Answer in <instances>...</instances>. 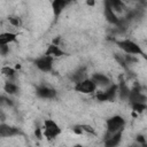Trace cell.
Wrapping results in <instances>:
<instances>
[{"label": "cell", "mask_w": 147, "mask_h": 147, "mask_svg": "<svg viewBox=\"0 0 147 147\" xmlns=\"http://www.w3.org/2000/svg\"><path fill=\"white\" fill-rule=\"evenodd\" d=\"M45 55H48V56H52L53 59H57V57H62L65 55V52L57 45H54V44H49L48 47L46 48L45 51Z\"/></svg>", "instance_id": "5bb4252c"}, {"label": "cell", "mask_w": 147, "mask_h": 147, "mask_svg": "<svg viewBox=\"0 0 147 147\" xmlns=\"http://www.w3.org/2000/svg\"><path fill=\"white\" fill-rule=\"evenodd\" d=\"M105 1L109 5V7L114 10V13L117 16L125 14L127 10V7H126L124 0H105Z\"/></svg>", "instance_id": "8fae6325"}, {"label": "cell", "mask_w": 147, "mask_h": 147, "mask_svg": "<svg viewBox=\"0 0 147 147\" xmlns=\"http://www.w3.org/2000/svg\"><path fill=\"white\" fill-rule=\"evenodd\" d=\"M136 141L138 142V145H141V146H146V138L144 134H138L136 137Z\"/></svg>", "instance_id": "cb8c5ba5"}, {"label": "cell", "mask_w": 147, "mask_h": 147, "mask_svg": "<svg viewBox=\"0 0 147 147\" xmlns=\"http://www.w3.org/2000/svg\"><path fill=\"white\" fill-rule=\"evenodd\" d=\"M51 6H52V10H53L54 17L57 18L62 14L63 9L68 6V2L65 0H52Z\"/></svg>", "instance_id": "9a60e30c"}, {"label": "cell", "mask_w": 147, "mask_h": 147, "mask_svg": "<svg viewBox=\"0 0 147 147\" xmlns=\"http://www.w3.org/2000/svg\"><path fill=\"white\" fill-rule=\"evenodd\" d=\"M16 136H23V132L13 125H9L5 122L0 123V138H13Z\"/></svg>", "instance_id": "8992f818"}, {"label": "cell", "mask_w": 147, "mask_h": 147, "mask_svg": "<svg viewBox=\"0 0 147 147\" xmlns=\"http://www.w3.org/2000/svg\"><path fill=\"white\" fill-rule=\"evenodd\" d=\"M9 45H1L0 46V55L1 56H7L9 54Z\"/></svg>", "instance_id": "7402d4cb"}, {"label": "cell", "mask_w": 147, "mask_h": 147, "mask_svg": "<svg viewBox=\"0 0 147 147\" xmlns=\"http://www.w3.org/2000/svg\"><path fill=\"white\" fill-rule=\"evenodd\" d=\"M3 91L7 95H16L20 91L18 86L14 83V82H10V80H7L5 84H3Z\"/></svg>", "instance_id": "ac0fdd59"}, {"label": "cell", "mask_w": 147, "mask_h": 147, "mask_svg": "<svg viewBox=\"0 0 147 147\" xmlns=\"http://www.w3.org/2000/svg\"><path fill=\"white\" fill-rule=\"evenodd\" d=\"M129 94H130V87L126 84V80L123 77H121L119 82L117 84V96L122 101H127Z\"/></svg>", "instance_id": "30bf717a"}, {"label": "cell", "mask_w": 147, "mask_h": 147, "mask_svg": "<svg viewBox=\"0 0 147 147\" xmlns=\"http://www.w3.org/2000/svg\"><path fill=\"white\" fill-rule=\"evenodd\" d=\"M130 106H131L133 113H136V114H141L147 108V105L146 103H142V102H131Z\"/></svg>", "instance_id": "d6986e66"}, {"label": "cell", "mask_w": 147, "mask_h": 147, "mask_svg": "<svg viewBox=\"0 0 147 147\" xmlns=\"http://www.w3.org/2000/svg\"><path fill=\"white\" fill-rule=\"evenodd\" d=\"M60 41H61V37H56V38H54V39H53L52 44H54V45H57V46H60Z\"/></svg>", "instance_id": "484cf974"}, {"label": "cell", "mask_w": 147, "mask_h": 147, "mask_svg": "<svg viewBox=\"0 0 147 147\" xmlns=\"http://www.w3.org/2000/svg\"><path fill=\"white\" fill-rule=\"evenodd\" d=\"M41 129H42V136L46 137L47 139H54L61 134V127L59 126V124L49 118L44 121V125Z\"/></svg>", "instance_id": "3957f363"}, {"label": "cell", "mask_w": 147, "mask_h": 147, "mask_svg": "<svg viewBox=\"0 0 147 147\" xmlns=\"http://www.w3.org/2000/svg\"><path fill=\"white\" fill-rule=\"evenodd\" d=\"M72 132H74L75 134H77V136H82V134H84L80 124H76V125H74V126H72Z\"/></svg>", "instance_id": "603a6c76"}, {"label": "cell", "mask_w": 147, "mask_h": 147, "mask_svg": "<svg viewBox=\"0 0 147 147\" xmlns=\"http://www.w3.org/2000/svg\"><path fill=\"white\" fill-rule=\"evenodd\" d=\"M53 63H54V59L52 56H48V55H45V54L33 61L34 67L44 74L51 72L53 70Z\"/></svg>", "instance_id": "5b68a950"}, {"label": "cell", "mask_w": 147, "mask_h": 147, "mask_svg": "<svg viewBox=\"0 0 147 147\" xmlns=\"http://www.w3.org/2000/svg\"><path fill=\"white\" fill-rule=\"evenodd\" d=\"M8 22L14 28H21L23 25V21L18 16H8Z\"/></svg>", "instance_id": "ffe728a7"}, {"label": "cell", "mask_w": 147, "mask_h": 147, "mask_svg": "<svg viewBox=\"0 0 147 147\" xmlns=\"http://www.w3.org/2000/svg\"><path fill=\"white\" fill-rule=\"evenodd\" d=\"M125 118L121 115H113L109 118L106 119V132H108L109 134L118 132L124 130L125 127Z\"/></svg>", "instance_id": "7a4b0ae2"}, {"label": "cell", "mask_w": 147, "mask_h": 147, "mask_svg": "<svg viewBox=\"0 0 147 147\" xmlns=\"http://www.w3.org/2000/svg\"><path fill=\"white\" fill-rule=\"evenodd\" d=\"M122 137H123V130L118 131V132H115V133H111V134L106 132L105 136H103V139H105L103 144L107 147H115V146L119 145Z\"/></svg>", "instance_id": "9c48e42d"}, {"label": "cell", "mask_w": 147, "mask_h": 147, "mask_svg": "<svg viewBox=\"0 0 147 147\" xmlns=\"http://www.w3.org/2000/svg\"><path fill=\"white\" fill-rule=\"evenodd\" d=\"M90 78L94 82V84L96 85V87H98V88H101V90L108 87V86L113 83L111 79H110L107 75L101 74V72H94V74H92V76H91Z\"/></svg>", "instance_id": "52a82bcc"}, {"label": "cell", "mask_w": 147, "mask_h": 147, "mask_svg": "<svg viewBox=\"0 0 147 147\" xmlns=\"http://www.w3.org/2000/svg\"><path fill=\"white\" fill-rule=\"evenodd\" d=\"M103 15H105V18L107 20L108 23H110L111 25H117L118 22H119V17L114 13V10L109 7V5L105 1V9H103Z\"/></svg>", "instance_id": "7c38bea8"}, {"label": "cell", "mask_w": 147, "mask_h": 147, "mask_svg": "<svg viewBox=\"0 0 147 147\" xmlns=\"http://www.w3.org/2000/svg\"><path fill=\"white\" fill-rule=\"evenodd\" d=\"M34 134H36L37 138L41 139V138L44 137V136H42V129H41V127H37V129L34 130Z\"/></svg>", "instance_id": "d4e9b609"}, {"label": "cell", "mask_w": 147, "mask_h": 147, "mask_svg": "<svg viewBox=\"0 0 147 147\" xmlns=\"http://www.w3.org/2000/svg\"><path fill=\"white\" fill-rule=\"evenodd\" d=\"M17 40V34L14 32H1L0 33V46L1 45H9L11 42H15Z\"/></svg>", "instance_id": "2e32d148"}, {"label": "cell", "mask_w": 147, "mask_h": 147, "mask_svg": "<svg viewBox=\"0 0 147 147\" xmlns=\"http://www.w3.org/2000/svg\"><path fill=\"white\" fill-rule=\"evenodd\" d=\"M85 78H87V72L85 67H79L69 75V79L71 80V83H75V84L82 82Z\"/></svg>", "instance_id": "4fadbf2b"}, {"label": "cell", "mask_w": 147, "mask_h": 147, "mask_svg": "<svg viewBox=\"0 0 147 147\" xmlns=\"http://www.w3.org/2000/svg\"><path fill=\"white\" fill-rule=\"evenodd\" d=\"M0 72L3 77L7 78V80H10V82H13L16 77V69L10 67V65H3L0 69Z\"/></svg>", "instance_id": "e0dca14e"}, {"label": "cell", "mask_w": 147, "mask_h": 147, "mask_svg": "<svg viewBox=\"0 0 147 147\" xmlns=\"http://www.w3.org/2000/svg\"><path fill=\"white\" fill-rule=\"evenodd\" d=\"M117 47L119 49H122L125 54H132V55H145L144 51L141 49L140 45L131 39H119V40H115Z\"/></svg>", "instance_id": "6da1fadb"}, {"label": "cell", "mask_w": 147, "mask_h": 147, "mask_svg": "<svg viewBox=\"0 0 147 147\" xmlns=\"http://www.w3.org/2000/svg\"><path fill=\"white\" fill-rule=\"evenodd\" d=\"M82 129H83V132L86 133V134H92V136H96V132L94 130L93 126L88 125V124H80Z\"/></svg>", "instance_id": "44dd1931"}, {"label": "cell", "mask_w": 147, "mask_h": 147, "mask_svg": "<svg viewBox=\"0 0 147 147\" xmlns=\"http://www.w3.org/2000/svg\"><path fill=\"white\" fill-rule=\"evenodd\" d=\"M74 90L78 93H82V94H94L95 91L98 90V87L94 84V82L87 77V78L83 79L82 82L76 83L74 85Z\"/></svg>", "instance_id": "277c9868"}, {"label": "cell", "mask_w": 147, "mask_h": 147, "mask_svg": "<svg viewBox=\"0 0 147 147\" xmlns=\"http://www.w3.org/2000/svg\"><path fill=\"white\" fill-rule=\"evenodd\" d=\"M86 5L88 7H94L95 6V0H86Z\"/></svg>", "instance_id": "4316f807"}, {"label": "cell", "mask_w": 147, "mask_h": 147, "mask_svg": "<svg viewBox=\"0 0 147 147\" xmlns=\"http://www.w3.org/2000/svg\"><path fill=\"white\" fill-rule=\"evenodd\" d=\"M36 94H37V96L40 98V99H47V100H49V99H54V98L56 96L57 92H56V90H54V88L51 87V86H47V85H39V86H37V88H36Z\"/></svg>", "instance_id": "ba28073f"}]
</instances>
